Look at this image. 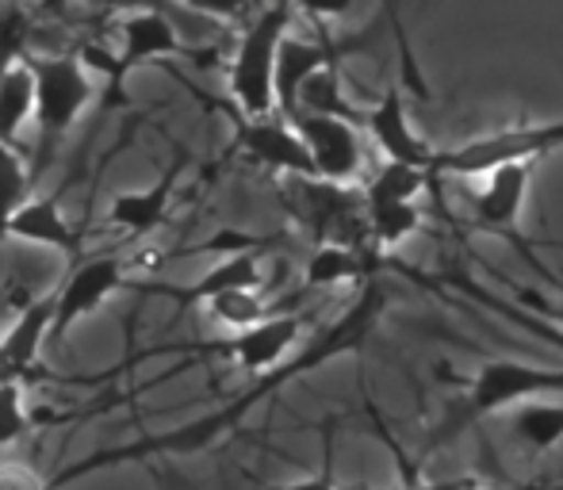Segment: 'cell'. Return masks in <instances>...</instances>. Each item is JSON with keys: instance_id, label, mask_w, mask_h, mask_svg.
<instances>
[{"instance_id": "cell-20", "label": "cell", "mask_w": 563, "mask_h": 490, "mask_svg": "<svg viewBox=\"0 0 563 490\" xmlns=\"http://www.w3.org/2000/svg\"><path fill=\"white\" fill-rule=\"evenodd\" d=\"M433 180H441V177L433 169H426V165L391 162V157H384V165L364 180V196H368V203L418 200L422 192H430Z\"/></svg>"}, {"instance_id": "cell-30", "label": "cell", "mask_w": 563, "mask_h": 490, "mask_svg": "<svg viewBox=\"0 0 563 490\" xmlns=\"http://www.w3.org/2000/svg\"><path fill=\"white\" fill-rule=\"evenodd\" d=\"M356 0H299V8H303L311 20H341V15L353 12Z\"/></svg>"}, {"instance_id": "cell-33", "label": "cell", "mask_w": 563, "mask_h": 490, "mask_svg": "<svg viewBox=\"0 0 563 490\" xmlns=\"http://www.w3.org/2000/svg\"><path fill=\"white\" fill-rule=\"evenodd\" d=\"M464 487V479H445V483H418V479H410L407 490H460Z\"/></svg>"}, {"instance_id": "cell-29", "label": "cell", "mask_w": 563, "mask_h": 490, "mask_svg": "<svg viewBox=\"0 0 563 490\" xmlns=\"http://www.w3.org/2000/svg\"><path fill=\"white\" fill-rule=\"evenodd\" d=\"M185 4L192 8V12L216 15V20H238L250 0H185Z\"/></svg>"}, {"instance_id": "cell-24", "label": "cell", "mask_w": 563, "mask_h": 490, "mask_svg": "<svg viewBox=\"0 0 563 490\" xmlns=\"http://www.w3.org/2000/svg\"><path fill=\"white\" fill-rule=\"evenodd\" d=\"M208 311L219 326L238 334V330H250V326H257L261 319H268L273 307H268V299H265V288H230L208 299Z\"/></svg>"}, {"instance_id": "cell-35", "label": "cell", "mask_w": 563, "mask_h": 490, "mask_svg": "<svg viewBox=\"0 0 563 490\" xmlns=\"http://www.w3.org/2000/svg\"><path fill=\"white\" fill-rule=\"evenodd\" d=\"M552 490H563V483H560V487H552Z\"/></svg>"}, {"instance_id": "cell-14", "label": "cell", "mask_w": 563, "mask_h": 490, "mask_svg": "<svg viewBox=\"0 0 563 490\" xmlns=\"http://www.w3.org/2000/svg\"><path fill=\"white\" fill-rule=\"evenodd\" d=\"M177 54H185V43H180L165 12L134 8V12L123 15V62H119L123 69H134L154 58H177Z\"/></svg>"}, {"instance_id": "cell-27", "label": "cell", "mask_w": 563, "mask_h": 490, "mask_svg": "<svg viewBox=\"0 0 563 490\" xmlns=\"http://www.w3.org/2000/svg\"><path fill=\"white\" fill-rule=\"evenodd\" d=\"M23 35H27V27H23L20 15H8V20H0V81H4L8 69L20 62Z\"/></svg>"}, {"instance_id": "cell-2", "label": "cell", "mask_w": 563, "mask_h": 490, "mask_svg": "<svg viewBox=\"0 0 563 490\" xmlns=\"http://www.w3.org/2000/svg\"><path fill=\"white\" fill-rule=\"evenodd\" d=\"M288 27L291 0H276L242 31V43L230 58V97L238 100L245 120L276 112V58Z\"/></svg>"}, {"instance_id": "cell-18", "label": "cell", "mask_w": 563, "mask_h": 490, "mask_svg": "<svg viewBox=\"0 0 563 490\" xmlns=\"http://www.w3.org/2000/svg\"><path fill=\"white\" fill-rule=\"evenodd\" d=\"M27 123H35V69L27 58H20L0 81V142L15 146Z\"/></svg>"}, {"instance_id": "cell-32", "label": "cell", "mask_w": 563, "mask_h": 490, "mask_svg": "<svg viewBox=\"0 0 563 490\" xmlns=\"http://www.w3.org/2000/svg\"><path fill=\"white\" fill-rule=\"evenodd\" d=\"M97 8H123V12H134V8H157V0H89Z\"/></svg>"}, {"instance_id": "cell-16", "label": "cell", "mask_w": 563, "mask_h": 490, "mask_svg": "<svg viewBox=\"0 0 563 490\" xmlns=\"http://www.w3.org/2000/svg\"><path fill=\"white\" fill-rule=\"evenodd\" d=\"M173 200V177H162L154 188H139V192H123L112 200L108 223L126 234H150L165 219Z\"/></svg>"}, {"instance_id": "cell-9", "label": "cell", "mask_w": 563, "mask_h": 490, "mask_svg": "<svg viewBox=\"0 0 563 490\" xmlns=\"http://www.w3.org/2000/svg\"><path fill=\"white\" fill-rule=\"evenodd\" d=\"M368 35L364 38H349V43H334V38H296L288 35L280 43V58H276V112L280 115H296L299 108V89L314 69L338 62L349 51H364Z\"/></svg>"}, {"instance_id": "cell-21", "label": "cell", "mask_w": 563, "mask_h": 490, "mask_svg": "<svg viewBox=\"0 0 563 490\" xmlns=\"http://www.w3.org/2000/svg\"><path fill=\"white\" fill-rule=\"evenodd\" d=\"M230 288H265V276H261V257L257 249H242V253H227L211 272H203V280L188 291V299L196 303H208L211 296Z\"/></svg>"}, {"instance_id": "cell-7", "label": "cell", "mask_w": 563, "mask_h": 490, "mask_svg": "<svg viewBox=\"0 0 563 490\" xmlns=\"http://www.w3.org/2000/svg\"><path fill=\"white\" fill-rule=\"evenodd\" d=\"M238 146L257 165H265V169H273V172H284V177H319V172H314V157H311V149H307L299 126L280 112L242 120V126H238Z\"/></svg>"}, {"instance_id": "cell-8", "label": "cell", "mask_w": 563, "mask_h": 490, "mask_svg": "<svg viewBox=\"0 0 563 490\" xmlns=\"http://www.w3.org/2000/svg\"><path fill=\"white\" fill-rule=\"evenodd\" d=\"M364 131L379 146V154L391 157V162H410L433 169L438 149L415 131V123L407 115V97H402L399 85H387L376 97V104L364 108Z\"/></svg>"}, {"instance_id": "cell-4", "label": "cell", "mask_w": 563, "mask_h": 490, "mask_svg": "<svg viewBox=\"0 0 563 490\" xmlns=\"http://www.w3.org/2000/svg\"><path fill=\"white\" fill-rule=\"evenodd\" d=\"M35 69V126L43 146H54L74 131L81 112L92 104L89 66L81 58H27Z\"/></svg>"}, {"instance_id": "cell-19", "label": "cell", "mask_w": 563, "mask_h": 490, "mask_svg": "<svg viewBox=\"0 0 563 490\" xmlns=\"http://www.w3.org/2000/svg\"><path fill=\"white\" fill-rule=\"evenodd\" d=\"M299 112H311V115H341V120H353L364 126V108H356L353 100L345 97V81H341V69L338 62H330V66L314 69L311 77L303 81V89H299ZM291 120V115H288Z\"/></svg>"}, {"instance_id": "cell-6", "label": "cell", "mask_w": 563, "mask_h": 490, "mask_svg": "<svg viewBox=\"0 0 563 490\" xmlns=\"http://www.w3.org/2000/svg\"><path fill=\"white\" fill-rule=\"evenodd\" d=\"M537 162H506L487 172V185L472 196V231L495 234L510 242L521 234L529 188H533Z\"/></svg>"}, {"instance_id": "cell-12", "label": "cell", "mask_w": 563, "mask_h": 490, "mask_svg": "<svg viewBox=\"0 0 563 490\" xmlns=\"http://www.w3.org/2000/svg\"><path fill=\"white\" fill-rule=\"evenodd\" d=\"M54 319H58L54 296L31 299L15 311L12 326L0 334V376H20L35 365L46 337H54Z\"/></svg>"}, {"instance_id": "cell-13", "label": "cell", "mask_w": 563, "mask_h": 490, "mask_svg": "<svg viewBox=\"0 0 563 490\" xmlns=\"http://www.w3.org/2000/svg\"><path fill=\"white\" fill-rule=\"evenodd\" d=\"M379 245H368V249H353V245H338V242H319L314 253L303 265V283L311 291H330L338 283L349 280H368V276H379L384 268V257H379Z\"/></svg>"}, {"instance_id": "cell-15", "label": "cell", "mask_w": 563, "mask_h": 490, "mask_svg": "<svg viewBox=\"0 0 563 490\" xmlns=\"http://www.w3.org/2000/svg\"><path fill=\"white\" fill-rule=\"evenodd\" d=\"M4 234L35 242V245H51V249H66V253L77 249V234H74V226L66 223L62 208L54 200H38V196L23 200L20 208L12 211V219L4 223Z\"/></svg>"}, {"instance_id": "cell-23", "label": "cell", "mask_w": 563, "mask_h": 490, "mask_svg": "<svg viewBox=\"0 0 563 490\" xmlns=\"http://www.w3.org/2000/svg\"><path fill=\"white\" fill-rule=\"evenodd\" d=\"M514 249L521 253V260H526L529 268H533L537 276H544L549 280V288L556 291V296H541V291H529V288H518V283H510V291L521 299V303L529 307L533 314H541L544 322H552V326H560L563 330V272H556V268H549L541 257L533 253V242H526V234H518V238H510Z\"/></svg>"}, {"instance_id": "cell-34", "label": "cell", "mask_w": 563, "mask_h": 490, "mask_svg": "<svg viewBox=\"0 0 563 490\" xmlns=\"http://www.w3.org/2000/svg\"><path fill=\"white\" fill-rule=\"evenodd\" d=\"M460 490H483V487H472V483H464V487H460Z\"/></svg>"}, {"instance_id": "cell-25", "label": "cell", "mask_w": 563, "mask_h": 490, "mask_svg": "<svg viewBox=\"0 0 563 490\" xmlns=\"http://www.w3.org/2000/svg\"><path fill=\"white\" fill-rule=\"evenodd\" d=\"M31 433L27 387L20 376H0V453L15 448Z\"/></svg>"}, {"instance_id": "cell-11", "label": "cell", "mask_w": 563, "mask_h": 490, "mask_svg": "<svg viewBox=\"0 0 563 490\" xmlns=\"http://www.w3.org/2000/svg\"><path fill=\"white\" fill-rule=\"evenodd\" d=\"M123 276H126V268L119 257H92V260H85V265H77L74 272H69V280L62 283V291L54 296L58 299L54 334L62 337L77 319H85V314L97 311L112 291H119Z\"/></svg>"}, {"instance_id": "cell-26", "label": "cell", "mask_w": 563, "mask_h": 490, "mask_svg": "<svg viewBox=\"0 0 563 490\" xmlns=\"http://www.w3.org/2000/svg\"><path fill=\"white\" fill-rule=\"evenodd\" d=\"M27 192H31L27 162H23V154L12 142H0V234H4V223L12 219V211L23 200H31Z\"/></svg>"}, {"instance_id": "cell-28", "label": "cell", "mask_w": 563, "mask_h": 490, "mask_svg": "<svg viewBox=\"0 0 563 490\" xmlns=\"http://www.w3.org/2000/svg\"><path fill=\"white\" fill-rule=\"evenodd\" d=\"M0 490H46L43 479L20 460H4L0 464Z\"/></svg>"}, {"instance_id": "cell-10", "label": "cell", "mask_w": 563, "mask_h": 490, "mask_svg": "<svg viewBox=\"0 0 563 490\" xmlns=\"http://www.w3.org/2000/svg\"><path fill=\"white\" fill-rule=\"evenodd\" d=\"M303 337V319L299 314H268L257 326L238 330L230 337L227 353L238 368L257 371V376H268L288 360V353L296 349V342Z\"/></svg>"}, {"instance_id": "cell-3", "label": "cell", "mask_w": 563, "mask_h": 490, "mask_svg": "<svg viewBox=\"0 0 563 490\" xmlns=\"http://www.w3.org/2000/svg\"><path fill=\"white\" fill-rule=\"evenodd\" d=\"M563 146V120L556 123H518L475 134L452 149H438L433 172L438 177H487L506 162H541Z\"/></svg>"}, {"instance_id": "cell-5", "label": "cell", "mask_w": 563, "mask_h": 490, "mask_svg": "<svg viewBox=\"0 0 563 490\" xmlns=\"http://www.w3.org/2000/svg\"><path fill=\"white\" fill-rule=\"evenodd\" d=\"M291 123L299 126L307 149L314 157V172L322 180H334V185H356L364 180V138H361V123L341 120V115H311L299 112L291 115Z\"/></svg>"}, {"instance_id": "cell-22", "label": "cell", "mask_w": 563, "mask_h": 490, "mask_svg": "<svg viewBox=\"0 0 563 490\" xmlns=\"http://www.w3.org/2000/svg\"><path fill=\"white\" fill-rule=\"evenodd\" d=\"M426 223V211L418 200H391V203H368V226L372 242L379 249H399L407 238H415Z\"/></svg>"}, {"instance_id": "cell-31", "label": "cell", "mask_w": 563, "mask_h": 490, "mask_svg": "<svg viewBox=\"0 0 563 490\" xmlns=\"http://www.w3.org/2000/svg\"><path fill=\"white\" fill-rule=\"evenodd\" d=\"M276 490H341V487H338V479H334V468L327 464L319 476L296 479V483H284V487H276Z\"/></svg>"}, {"instance_id": "cell-17", "label": "cell", "mask_w": 563, "mask_h": 490, "mask_svg": "<svg viewBox=\"0 0 563 490\" xmlns=\"http://www.w3.org/2000/svg\"><path fill=\"white\" fill-rule=\"evenodd\" d=\"M510 433L526 453H549L563 441V402L526 399L510 407Z\"/></svg>"}, {"instance_id": "cell-1", "label": "cell", "mask_w": 563, "mask_h": 490, "mask_svg": "<svg viewBox=\"0 0 563 490\" xmlns=\"http://www.w3.org/2000/svg\"><path fill=\"white\" fill-rule=\"evenodd\" d=\"M544 394H560L563 399V368H544V365H526V360H483L475 368L472 383L464 387V394L456 399V407L445 414V422L438 425L430 445H445L456 433H464L472 422L503 410L518 407L526 399H544Z\"/></svg>"}]
</instances>
